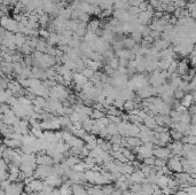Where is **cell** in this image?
Here are the masks:
<instances>
[{"mask_svg": "<svg viewBox=\"0 0 196 195\" xmlns=\"http://www.w3.org/2000/svg\"><path fill=\"white\" fill-rule=\"evenodd\" d=\"M108 64L110 66L111 68H113L115 70H117L119 68V57L117 56H113L110 61H108Z\"/></svg>", "mask_w": 196, "mask_h": 195, "instance_id": "cell-26", "label": "cell"}, {"mask_svg": "<svg viewBox=\"0 0 196 195\" xmlns=\"http://www.w3.org/2000/svg\"><path fill=\"white\" fill-rule=\"evenodd\" d=\"M20 51L22 52V53H23L24 55H26V56H29V55H31V53L33 52V48H32V47L29 46L28 44H25L24 46H22V47H21V48H20Z\"/></svg>", "mask_w": 196, "mask_h": 195, "instance_id": "cell-27", "label": "cell"}, {"mask_svg": "<svg viewBox=\"0 0 196 195\" xmlns=\"http://www.w3.org/2000/svg\"><path fill=\"white\" fill-rule=\"evenodd\" d=\"M1 26L5 28L7 31L14 32V33L20 32L19 31V22H16L13 17H9V16H2V19H1Z\"/></svg>", "mask_w": 196, "mask_h": 195, "instance_id": "cell-1", "label": "cell"}, {"mask_svg": "<svg viewBox=\"0 0 196 195\" xmlns=\"http://www.w3.org/2000/svg\"><path fill=\"white\" fill-rule=\"evenodd\" d=\"M153 46H154L157 51L162 52L169 47V41L164 40V39H158V40H155L154 43H153Z\"/></svg>", "mask_w": 196, "mask_h": 195, "instance_id": "cell-10", "label": "cell"}, {"mask_svg": "<svg viewBox=\"0 0 196 195\" xmlns=\"http://www.w3.org/2000/svg\"><path fill=\"white\" fill-rule=\"evenodd\" d=\"M127 12H129L131 15H139L140 13H141L139 7H130Z\"/></svg>", "mask_w": 196, "mask_h": 195, "instance_id": "cell-30", "label": "cell"}, {"mask_svg": "<svg viewBox=\"0 0 196 195\" xmlns=\"http://www.w3.org/2000/svg\"><path fill=\"white\" fill-rule=\"evenodd\" d=\"M94 124H95V121H93V119H91V118L88 117L86 121L83 122V128H84L86 132H91L93 126H94Z\"/></svg>", "mask_w": 196, "mask_h": 195, "instance_id": "cell-17", "label": "cell"}, {"mask_svg": "<svg viewBox=\"0 0 196 195\" xmlns=\"http://www.w3.org/2000/svg\"><path fill=\"white\" fill-rule=\"evenodd\" d=\"M28 186L32 190V192H37V193H39V192L42 190V188H44V186H45V181L39 180V179H33Z\"/></svg>", "mask_w": 196, "mask_h": 195, "instance_id": "cell-6", "label": "cell"}, {"mask_svg": "<svg viewBox=\"0 0 196 195\" xmlns=\"http://www.w3.org/2000/svg\"><path fill=\"white\" fill-rule=\"evenodd\" d=\"M148 5H149V4H147L146 1H142V2H141V5L139 6L140 10H141V12H146L147 8H148Z\"/></svg>", "mask_w": 196, "mask_h": 195, "instance_id": "cell-35", "label": "cell"}, {"mask_svg": "<svg viewBox=\"0 0 196 195\" xmlns=\"http://www.w3.org/2000/svg\"><path fill=\"white\" fill-rule=\"evenodd\" d=\"M104 117V114H103L102 110H98V109H95V110H93L92 115H91V118L92 119H101V118Z\"/></svg>", "mask_w": 196, "mask_h": 195, "instance_id": "cell-25", "label": "cell"}, {"mask_svg": "<svg viewBox=\"0 0 196 195\" xmlns=\"http://www.w3.org/2000/svg\"><path fill=\"white\" fill-rule=\"evenodd\" d=\"M87 31H88L87 24H86L85 22H80V21H79V26H78V29H77V31H76V33L82 38V37H84L86 33H87Z\"/></svg>", "mask_w": 196, "mask_h": 195, "instance_id": "cell-16", "label": "cell"}, {"mask_svg": "<svg viewBox=\"0 0 196 195\" xmlns=\"http://www.w3.org/2000/svg\"><path fill=\"white\" fill-rule=\"evenodd\" d=\"M155 13H150V12H141L139 14V22L144 26H147V24H150L151 21H153V17H154Z\"/></svg>", "mask_w": 196, "mask_h": 195, "instance_id": "cell-3", "label": "cell"}, {"mask_svg": "<svg viewBox=\"0 0 196 195\" xmlns=\"http://www.w3.org/2000/svg\"><path fill=\"white\" fill-rule=\"evenodd\" d=\"M46 41L48 46H54L56 44H60V35L57 32H51V36Z\"/></svg>", "mask_w": 196, "mask_h": 195, "instance_id": "cell-12", "label": "cell"}, {"mask_svg": "<svg viewBox=\"0 0 196 195\" xmlns=\"http://www.w3.org/2000/svg\"><path fill=\"white\" fill-rule=\"evenodd\" d=\"M131 38H132L135 43H141V41L144 40V36H142V33H141L140 31H137V30H134L133 32L131 33Z\"/></svg>", "mask_w": 196, "mask_h": 195, "instance_id": "cell-19", "label": "cell"}, {"mask_svg": "<svg viewBox=\"0 0 196 195\" xmlns=\"http://www.w3.org/2000/svg\"><path fill=\"white\" fill-rule=\"evenodd\" d=\"M124 109L126 110V111H133L134 109H135V102H134V100H127V101H125V104H124Z\"/></svg>", "mask_w": 196, "mask_h": 195, "instance_id": "cell-20", "label": "cell"}, {"mask_svg": "<svg viewBox=\"0 0 196 195\" xmlns=\"http://www.w3.org/2000/svg\"><path fill=\"white\" fill-rule=\"evenodd\" d=\"M177 195H187V193H185V192H179V193H177Z\"/></svg>", "mask_w": 196, "mask_h": 195, "instance_id": "cell-37", "label": "cell"}, {"mask_svg": "<svg viewBox=\"0 0 196 195\" xmlns=\"http://www.w3.org/2000/svg\"><path fill=\"white\" fill-rule=\"evenodd\" d=\"M96 71H94L93 69H91V68H88V67H86L85 69H83V71H82V74L85 76L86 78H88V79H91V78L94 76V74H95Z\"/></svg>", "mask_w": 196, "mask_h": 195, "instance_id": "cell-24", "label": "cell"}, {"mask_svg": "<svg viewBox=\"0 0 196 195\" xmlns=\"http://www.w3.org/2000/svg\"><path fill=\"white\" fill-rule=\"evenodd\" d=\"M39 26H41V28H44V29H46L47 26H48V24L51 23L49 22V14H47V13H44L42 15L39 16Z\"/></svg>", "mask_w": 196, "mask_h": 195, "instance_id": "cell-14", "label": "cell"}, {"mask_svg": "<svg viewBox=\"0 0 196 195\" xmlns=\"http://www.w3.org/2000/svg\"><path fill=\"white\" fill-rule=\"evenodd\" d=\"M39 36H40L42 39L47 40V39L49 38V36H51V32H49L48 29H44V28H41L40 30H39Z\"/></svg>", "mask_w": 196, "mask_h": 195, "instance_id": "cell-28", "label": "cell"}, {"mask_svg": "<svg viewBox=\"0 0 196 195\" xmlns=\"http://www.w3.org/2000/svg\"><path fill=\"white\" fill-rule=\"evenodd\" d=\"M155 161H156V159H154V157L151 156V157H147V159H144V164H147V165H151V166H154Z\"/></svg>", "mask_w": 196, "mask_h": 195, "instance_id": "cell-32", "label": "cell"}, {"mask_svg": "<svg viewBox=\"0 0 196 195\" xmlns=\"http://www.w3.org/2000/svg\"><path fill=\"white\" fill-rule=\"evenodd\" d=\"M144 122V125L147 128H149L150 130H155V128L158 126V124L156 122V118L153 117V116H147Z\"/></svg>", "mask_w": 196, "mask_h": 195, "instance_id": "cell-11", "label": "cell"}, {"mask_svg": "<svg viewBox=\"0 0 196 195\" xmlns=\"http://www.w3.org/2000/svg\"><path fill=\"white\" fill-rule=\"evenodd\" d=\"M177 70H178V74L179 75H185L187 70H188V66H187V62L186 61H181L178 63V68H177Z\"/></svg>", "mask_w": 196, "mask_h": 195, "instance_id": "cell-18", "label": "cell"}, {"mask_svg": "<svg viewBox=\"0 0 196 195\" xmlns=\"http://www.w3.org/2000/svg\"><path fill=\"white\" fill-rule=\"evenodd\" d=\"M169 166H170L171 170H174L177 172H180L182 171V163L178 159H171L169 161Z\"/></svg>", "mask_w": 196, "mask_h": 195, "instance_id": "cell-9", "label": "cell"}, {"mask_svg": "<svg viewBox=\"0 0 196 195\" xmlns=\"http://www.w3.org/2000/svg\"><path fill=\"white\" fill-rule=\"evenodd\" d=\"M142 1H146V0H142Z\"/></svg>", "mask_w": 196, "mask_h": 195, "instance_id": "cell-38", "label": "cell"}, {"mask_svg": "<svg viewBox=\"0 0 196 195\" xmlns=\"http://www.w3.org/2000/svg\"><path fill=\"white\" fill-rule=\"evenodd\" d=\"M171 134H172V138L175 139V140H180V139H182V133L179 132L178 130H177V131H172Z\"/></svg>", "mask_w": 196, "mask_h": 195, "instance_id": "cell-33", "label": "cell"}, {"mask_svg": "<svg viewBox=\"0 0 196 195\" xmlns=\"http://www.w3.org/2000/svg\"><path fill=\"white\" fill-rule=\"evenodd\" d=\"M142 2V0H129L130 7H139Z\"/></svg>", "mask_w": 196, "mask_h": 195, "instance_id": "cell-34", "label": "cell"}, {"mask_svg": "<svg viewBox=\"0 0 196 195\" xmlns=\"http://www.w3.org/2000/svg\"><path fill=\"white\" fill-rule=\"evenodd\" d=\"M36 163L38 165H47V166H52L53 164H55L54 163V159L51 157L48 154L45 155L44 152H40V154L37 156Z\"/></svg>", "mask_w": 196, "mask_h": 195, "instance_id": "cell-2", "label": "cell"}, {"mask_svg": "<svg viewBox=\"0 0 196 195\" xmlns=\"http://www.w3.org/2000/svg\"><path fill=\"white\" fill-rule=\"evenodd\" d=\"M154 155L157 159H166L170 155V149L164 148V147H157V148L154 149Z\"/></svg>", "mask_w": 196, "mask_h": 195, "instance_id": "cell-4", "label": "cell"}, {"mask_svg": "<svg viewBox=\"0 0 196 195\" xmlns=\"http://www.w3.org/2000/svg\"><path fill=\"white\" fill-rule=\"evenodd\" d=\"M100 24H101V22H99L98 20H92L88 22L87 24V29L88 31H91L93 33H96V31L100 29Z\"/></svg>", "mask_w": 196, "mask_h": 195, "instance_id": "cell-15", "label": "cell"}, {"mask_svg": "<svg viewBox=\"0 0 196 195\" xmlns=\"http://www.w3.org/2000/svg\"><path fill=\"white\" fill-rule=\"evenodd\" d=\"M154 166H156V168H158V169H162V168H164V166H165V159H156Z\"/></svg>", "mask_w": 196, "mask_h": 195, "instance_id": "cell-29", "label": "cell"}, {"mask_svg": "<svg viewBox=\"0 0 196 195\" xmlns=\"http://www.w3.org/2000/svg\"><path fill=\"white\" fill-rule=\"evenodd\" d=\"M172 62H173V59H161L160 61H158V69H161V70H167L170 68Z\"/></svg>", "mask_w": 196, "mask_h": 195, "instance_id": "cell-13", "label": "cell"}, {"mask_svg": "<svg viewBox=\"0 0 196 195\" xmlns=\"http://www.w3.org/2000/svg\"><path fill=\"white\" fill-rule=\"evenodd\" d=\"M109 141H110L113 145H122V142H123V138L120 137V134L117 133V134L111 135V139H110Z\"/></svg>", "mask_w": 196, "mask_h": 195, "instance_id": "cell-23", "label": "cell"}, {"mask_svg": "<svg viewBox=\"0 0 196 195\" xmlns=\"http://www.w3.org/2000/svg\"><path fill=\"white\" fill-rule=\"evenodd\" d=\"M26 40H28V38H26L25 35H23L21 32L15 33V44L17 46V50H20L22 46H24L26 44Z\"/></svg>", "mask_w": 196, "mask_h": 195, "instance_id": "cell-8", "label": "cell"}, {"mask_svg": "<svg viewBox=\"0 0 196 195\" xmlns=\"http://www.w3.org/2000/svg\"><path fill=\"white\" fill-rule=\"evenodd\" d=\"M123 45H124V47H125L126 50H132V48L137 45V43H135L132 38H130V39H124Z\"/></svg>", "mask_w": 196, "mask_h": 195, "instance_id": "cell-22", "label": "cell"}, {"mask_svg": "<svg viewBox=\"0 0 196 195\" xmlns=\"http://www.w3.org/2000/svg\"><path fill=\"white\" fill-rule=\"evenodd\" d=\"M130 188H131L132 192H134V193H138V192H141V190H142V185H141V184H133Z\"/></svg>", "mask_w": 196, "mask_h": 195, "instance_id": "cell-31", "label": "cell"}, {"mask_svg": "<svg viewBox=\"0 0 196 195\" xmlns=\"http://www.w3.org/2000/svg\"><path fill=\"white\" fill-rule=\"evenodd\" d=\"M45 184L52 186V187H57V186H60L62 184V178L57 175L47 177L46 179H45Z\"/></svg>", "mask_w": 196, "mask_h": 195, "instance_id": "cell-5", "label": "cell"}, {"mask_svg": "<svg viewBox=\"0 0 196 195\" xmlns=\"http://www.w3.org/2000/svg\"><path fill=\"white\" fill-rule=\"evenodd\" d=\"M169 181L170 179L167 178V177H165V176H161L160 178H158V183H157V185L162 187V188H165V187H167L169 186Z\"/></svg>", "mask_w": 196, "mask_h": 195, "instance_id": "cell-21", "label": "cell"}, {"mask_svg": "<svg viewBox=\"0 0 196 195\" xmlns=\"http://www.w3.org/2000/svg\"><path fill=\"white\" fill-rule=\"evenodd\" d=\"M4 144L8 147V148H13V149H19L21 148V146H22V141L21 140H16V139H6L4 140Z\"/></svg>", "mask_w": 196, "mask_h": 195, "instance_id": "cell-7", "label": "cell"}, {"mask_svg": "<svg viewBox=\"0 0 196 195\" xmlns=\"http://www.w3.org/2000/svg\"><path fill=\"white\" fill-rule=\"evenodd\" d=\"M19 1H20V2H22L23 5H28V4L30 2L31 0H19Z\"/></svg>", "mask_w": 196, "mask_h": 195, "instance_id": "cell-36", "label": "cell"}]
</instances>
